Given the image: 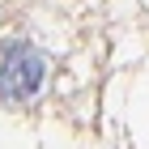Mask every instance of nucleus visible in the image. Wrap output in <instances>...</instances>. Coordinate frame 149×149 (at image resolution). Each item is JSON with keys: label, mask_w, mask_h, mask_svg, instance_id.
I'll list each match as a JSON object with an SVG mask.
<instances>
[{"label": "nucleus", "mask_w": 149, "mask_h": 149, "mask_svg": "<svg viewBox=\"0 0 149 149\" xmlns=\"http://www.w3.org/2000/svg\"><path fill=\"white\" fill-rule=\"evenodd\" d=\"M47 81V60L34 47H9L0 60V102H30Z\"/></svg>", "instance_id": "obj_1"}]
</instances>
